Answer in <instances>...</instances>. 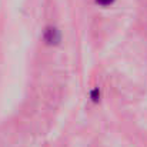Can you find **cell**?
Listing matches in <instances>:
<instances>
[{"label": "cell", "mask_w": 147, "mask_h": 147, "mask_svg": "<svg viewBox=\"0 0 147 147\" xmlns=\"http://www.w3.org/2000/svg\"><path fill=\"white\" fill-rule=\"evenodd\" d=\"M100 6H109V4H111L114 0H96Z\"/></svg>", "instance_id": "7a4b0ae2"}, {"label": "cell", "mask_w": 147, "mask_h": 147, "mask_svg": "<svg viewBox=\"0 0 147 147\" xmlns=\"http://www.w3.org/2000/svg\"><path fill=\"white\" fill-rule=\"evenodd\" d=\"M45 40H46L47 43H50V45L57 43V42L60 40V33H59V30L54 29V27L46 29V32H45Z\"/></svg>", "instance_id": "6da1fadb"}]
</instances>
